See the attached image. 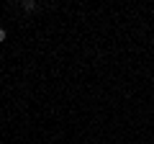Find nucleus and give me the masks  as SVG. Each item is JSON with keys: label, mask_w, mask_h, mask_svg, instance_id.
I'll return each instance as SVG.
<instances>
[{"label": "nucleus", "mask_w": 154, "mask_h": 144, "mask_svg": "<svg viewBox=\"0 0 154 144\" xmlns=\"http://www.w3.org/2000/svg\"><path fill=\"white\" fill-rule=\"evenodd\" d=\"M21 8H23V11H33V8H36V3H33V0H23Z\"/></svg>", "instance_id": "nucleus-1"}, {"label": "nucleus", "mask_w": 154, "mask_h": 144, "mask_svg": "<svg viewBox=\"0 0 154 144\" xmlns=\"http://www.w3.org/2000/svg\"><path fill=\"white\" fill-rule=\"evenodd\" d=\"M0 41H5V28H0Z\"/></svg>", "instance_id": "nucleus-2"}]
</instances>
